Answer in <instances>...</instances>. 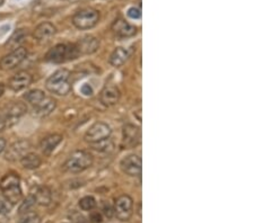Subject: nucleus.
Masks as SVG:
<instances>
[{
    "label": "nucleus",
    "instance_id": "f03ea898",
    "mask_svg": "<svg viewBox=\"0 0 254 223\" xmlns=\"http://www.w3.org/2000/svg\"><path fill=\"white\" fill-rule=\"evenodd\" d=\"M45 87L50 93L58 96H66L71 90L70 71L67 69H59L52 74L45 82Z\"/></svg>",
    "mask_w": 254,
    "mask_h": 223
},
{
    "label": "nucleus",
    "instance_id": "c756f323",
    "mask_svg": "<svg viewBox=\"0 0 254 223\" xmlns=\"http://www.w3.org/2000/svg\"><path fill=\"white\" fill-rule=\"evenodd\" d=\"M128 16L133 19H139L141 17V11L138 8H130L128 10Z\"/></svg>",
    "mask_w": 254,
    "mask_h": 223
},
{
    "label": "nucleus",
    "instance_id": "0eeeda50",
    "mask_svg": "<svg viewBox=\"0 0 254 223\" xmlns=\"http://www.w3.org/2000/svg\"><path fill=\"white\" fill-rule=\"evenodd\" d=\"M114 215L120 221H128L133 213V201L129 195H121L114 202Z\"/></svg>",
    "mask_w": 254,
    "mask_h": 223
},
{
    "label": "nucleus",
    "instance_id": "9b49d317",
    "mask_svg": "<svg viewBox=\"0 0 254 223\" xmlns=\"http://www.w3.org/2000/svg\"><path fill=\"white\" fill-rule=\"evenodd\" d=\"M122 134H123L122 144L125 148L127 149L134 148L136 145L140 143L141 132L138 126L133 124H127L123 126Z\"/></svg>",
    "mask_w": 254,
    "mask_h": 223
},
{
    "label": "nucleus",
    "instance_id": "7ed1b4c3",
    "mask_svg": "<svg viewBox=\"0 0 254 223\" xmlns=\"http://www.w3.org/2000/svg\"><path fill=\"white\" fill-rule=\"evenodd\" d=\"M93 156L90 152L84 150H76L64 163V169L71 174H78L90 168L93 165Z\"/></svg>",
    "mask_w": 254,
    "mask_h": 223
},
{
    "label": "nucleus",
    "instance_id": "1a4fd4ad",
    "mask_svg": "<svg viewBox=\"0 0 254 223\" xmlns=\"http://www.w3.org/2000/svg\"><path fill=\"white\" fill-rule=\"evenodd\" d=\"M31 149V142L29 140H19L10 144L6 150L5 158L10 163L21 161L25 155H28Z\"/></svg>",
    "mask_w": 254,
    "mask_h": 223
},
{
    "label": "nucleus",
    "instance_id": "bb28decb",
    "mask_svg": "<svg viewBox=\"0 0 254 223\" xmlns=\"http://www.w3.org/2000/svg\"><path fill=\"white\" fill-rule=\"evenodd\" d=\"M35 204L36 203H35V199H34V196L31 194L29 197L22 203L21 207H19V214L26 213V212H29V211H33V207Z\"/></svg>",
    "mask_w": 254,
    "mask_h": 223
},
{
    "label": "nucleus",
    "instance_id": "ddd939ff",
    "mask_svg": "<svg viewBox=\"0 0 254 223\" xmlns=\"http://www.w3.org/2000/svg\"><path fill=\"white\" fill-rule=\"evenodd\" d=\"M57 33L56 26L49 22H43L34 29L33 36L38 42H47Z\"/></svg>",
    "mask_w": 254,
    "mask_h": 223
},
{
    "label": "nucleus",
    "instance_id": "412c9836",
    "mask_svg": "<svg viewBox=\"0 0 254 223\" xmlns=\"http://www.w3.org/2000/svg\"><path fill=\"white\" fill-rule=\"evenodd\" d=\"M34 196V199H35V203L38 205L47 206L52 201V194L51 191L49 190L48 187L45 186H40L35 190V193L32 194Z\"/></svg>",
    "mask_w": 254,
    "mask_h": 223
},
{
    "label": "nucleus",
    "instance_id": "f704fd0d",
    "mask_svg": "<svg viewBox=\"0 0 254 223\" xmlns=\"http://www.w3.org/2000/svg\"><path fill=\"white\" fill-rule=\"evenodd\" d=\"M3 1H5V0H0V6H1V5H2V3H3Z\"/></svg>",
    "mask_w": 254,
    "mask_h": 223
},
{
    "label": "nucleus",
    "instance_id": "c85d7f7f",
    "mask_svg": "<svg viewBox=\"0 0 254 223\" xmlns=\"http://www.w3.org/2000/svg\"><path fill=\"white\" fill-rule=\"evenodd\" d=\"M103 213L105 217L107 218H112L114 215V210H113V206H111L109 203H105V204L103 205Z\"/></svg>",
    "mask_w": 254,
    "mask_h": 223
},
{
    "label": "nucleus",
    "instance_id": "aec40b11",
    "mask_svg": "<svg viewBox=\"0 0 254 223\" xmlns=\"http://www.w3.org/2000/svg\"><path fill=\"white\" fill-rule=\"evenodd\" d=\"M131 56V52L129 51L128 49L125 48H117L112 52V55L110 56V63L115 68L121 67V65L125 64L128 59Z\"/></svg>",
    "mask_w": 254,
    "mask_h": 223
},
{
    "label": "nucleus",
    "instance_id": "4468645a",
    "mask_svg": "<svg viewBox=\"0 0 254 223\" xmlns=\"http://www.w3.org/2000/svg\"><path fill=\"white\" fill-rule=\"evenodd\" d=\"M120 90L113 84H107L99 94V99L105 106H113L120 101Z\"/></svg>",
    "mask_w": 254,
    "mask_h": 223
},
{
    "label": "nucleus",
    "instance_id": "473e14b6",
    "mask_svg": "<svg viewBox=\"0 0 254 223\" xmlns=\"http://www.w3.org/2000/svg\"><path fill=\"white\" fill-rule=\"evenodd\" d=\"M6 126V122H5V118H3L1 115H0V132L3 130V128Z\"/></svg>",
    "mask_w": 254,
    "mask_h": 223
},
{
    "label": "nucleus",
    "instance_id": "5701e85b",
    "mask_svg": "<svg viewBox=\"0 0 254 223\" xmlns=\"http://www.w3.org/2000/svg\"><path fill=\"white\" fill-rule=\"evenodd\" d=\"M44 97H45V94L40 89L31 90L24 96V98L26 99V101H28L31 105H33V106L37 105V104L40 103Z\"/></svg>",
    "mask_w": 254,
    "mask_h": 223
},
{
    "label": "nucleus",
    "instance_id": "20e7f679",
    "mask_svg": "<svg viewBox=\"0 0 254 223\" xmlns=\"http://www.w3.org/2000/svg\"><path fill=\"white\" fill-rule=\"evenodd\" d=\"M80 55L76 45L58 44L52 48L45 56V60L51 63H63L69 60H74Z\"/></svg>",
    "mask_w": 254,
    "mask_h": 223
},
{
    "label": "nucleus",
    "instance_id": "39448f33",
    "mask_svg": "<svg viewBox=\"0 0 254 223\" xmlns=\"http://www.w3.org/2000/svg\"><path fill=\"white\" fill-rule=\"evenodd\" d=\"M99 21V13L93 8L79 10L72 17V24L78 29L93 28Z\"/></svg>",
    "mask_w": 254,
    "mask_h": 223
},
{
    "label": "nucleus",
    "instance_id": "423d86ee",
    "mask_svg": "<svg viewBox=\"0 0 254 223\" xmlns=\"http://www.w3.org/2000/svg\"><path fill=\"white\" fill-rule=\"evenodd\" d=\"M111 132H112V130H111V128L106 123L96 122L95 124L92 125L90 130L87 131L84 139L90 144H94L97 143V142L109 139Z\"/></svg>",
    "mask_w": 254,
    "mask_h": 223
},
{
    "label": "nucleus",
    "instance_id": "dca6fc26",
    "mask_svg": "<svg viewBox=\"0 0 254 223\" xmlns=\"http://www.w3.org/2000/svg\"><path fill=\"white\" fill-rule=\"evenodd\" d=\"M112 29L117 34V36L122 38L131 37L136 35L137 33V28H134L133 25L127 23L125 19H118V21H115L112 25Z\"/></svg>",
    "mask_w": 254,
    "mask_h": 223
},
{
    "label": "nucleus",
    "instance_id": "4be33fe9",
    "mask_svg": "<svg viewBox=\"0 0 254 223\" xmlns=\"http://www.w3.org/2000/svg\"><path fill=\"white\" fill-rule=\"evenodd\" d=\"M21 163H22V166L25 169H29V170H34V169H37L41 166L42 159L40 156L36 155V153L29 152L28 155H25L21 159Z\"/></svg>",
    "mask_w": 254,
    "mask_h": 223
},
{
    "label": "nucleus",
    "instance_id": "cd10ccee",
    "mask_svg": "<svg viewBox=\"0 0 254 223\" xmlns=\"http://www.w3.org/2000/svg\"><path fill=\"white\" fill-rule=\"evenodd\" d=\"M71 222L72 223H88V220L84 217V215L75 212L71 214Z\"/></svg>",
    "mask_w": 254,
    "mask_h": 223
},
{
    "label": "nucleus",
    "instance_id": "6e6552de",
    "mask_svg": "<svg viewBox=\"0 0 254 223\" xmlns=\"http://www.w3.org/2000/svg\"><path fill=\"white\" fill-rule=\"evenodd\" d=\"M26 56H28V50L25 48L19 47L13 50V51L0 60V69L5 71L13 70V69L16 68L17 65L24 61Z\"/></svg>",
    "mask_w": 254,
    "mask_h": 223
},
{
    "label": "nucleus",
    "instance_id": "a211bd4d",
    "mask_svg": "<svg viewBox=\"0 0 254 223\" xmlns=\"http://www.w3.org/2000/svg\"><path fill=\"white\" fill-rule=\"evenodd\" d=\"M77 49L80 55H92L97 51L99 47V41L94 36H86L82 38L78 42V44H76Z\"/></svg>",
    "mask_w": 254,
    "mask_h": 223
},
{
    "label": "nucleus",
    "instance_id": "6ab92c4d",
    "mask_svg": "<svg viewBox=\"0 0 254 223\" xmlns=\"http://www.w3.org/2000/svg\"><path fill=\"white\" fill-rule=\"evenodd\" d=\"M61 141H63V136L57 133L50 134V136L43 138L40 143L42 152H43L44 155H50V153H52L53 150L60 144Z\"/></svg>",
    "mask_w": 254,
    "mask_h": 223
},
{
    "label": "nucleus",
    "instance_id": "2eb2a0df",
    "mask_svg": "<svg viewBox=\"0 0 254 223\" xmlns=\"http://www.w3.org/2000/svg\"><path fill=\"white\" fill-rule=\"evenodd\" d=\"M33 112L34 115L37 117H47L50 114L52 113L53 111L56 110L57 107V102L56 99H53L52 97H45L42 99V101L37 104V105L33 106Z\"/></svg>",
    "mask_w": 254,
    "mask_h": 223
},
{
    "label": "nucleus",
    "instance_id": "c9c22d12",
    "mask_svg": "<svg viewBox=\"0 0 254 223\" xmlns=\"http://www.w3.org/2000/svg\"><path fill=\"white\" fill-rule=\"evenodd\" d=\"M0 223H2V222H0Z\"/></svg>",
    "mask_w": 254,
    "mask_h": 223
},
{
    "label": "nucleus",
    "instance_id": "f8f14e48",
    "mask_svg": "<svg viewBox=\"0 0 254 223\" xmlns=\"http://www.w3.org/2000/svg\"><path fill=\"white\" fill-rule=\"evenodd\" d=\"M32 76L26 71H19L14 77H11L8 86L11 90L21 91L28 88L32 84Z\"/></svg>",
    "mask_w": 254,
    "mask_h": 223
},
{
    "label": "nucleus",
    "instance_id": "72a5a7b5",
    "mask_svg": "<svg viewBox=\"0 0 254 223\" xmlns=\"http://www.w3.org/2000/svg\"><path fill=\"white\" fill-rule=\"evenodd\" d=\"M3 93H5V84L0 83V97L3 95Z\"/></svg>",
    "mask_w": 254,
    "mask_h": 223
},
{
    "label": "nucleus",
    "instance_id": "2f4dec72",
    "mask_svg": "<svg viewBox=\"0 0 254 223\" xmlns=\"http://www.w3.org/2000/svg\"><path fill=\"white\" fill-rule=\"evenodd\" d=\"M6 149V140L3 138H0V155L5 151Z\"/></svg>",
    "mask_w": 254,
    "mask_h": 223
},
{
    "label": "nucleus",
    "instance_id": "b1692460",
    "mask_svg": "<svg viewBox=\"0 0 254 223\" xmlns=\"http://www.w3.org/2000/svg\"><path fill=\"white\" fill-rule=\"evenodd\" d=\"M25 36H26V34L24 32V29H18L13 34V36L10 37V40L8 41L7 45H8V47H10L13 50L17 49V48H19V44L24 41Z\"/></svg>",
    "mask_w": 254,
    "mask_h": 223
},
{
    "label": "nucleus",
    "instance_id": "393cba45",
    "mask_svg": "<svg viewBox=\"0 0 254 223\" xmlns=\"http://www.w3.org/2000/svg\"><path fill=\"white\" fill-rule=\"evenodd\" d=\"M96 206V199L93 196H85L79 201V207L83 211H92Z\"/></svg>",
    "mask_w": 254,
    "mask_h": 223
},
{
    "label": "nucleus",
    "instance_id": "7c9ffc66",
    "mask_svg": "<svg viewBox=\"0 0 254 223\" xmlns=\"http://www.w3.org/2000/svg\"><path fill=\"white\" fill-rule=\"evenodd\" d=\"M91 221L94 222V223H99L102 222V217L99 213H93L91 215Z\"/></svg>",
    "mask_w": 254,
    "mask_h": 223
},
{
    "label": "nucleus",
    "instance_id": "f257e3e1",
    "mask_svg": "<svg viewBox=\"0 0 254 223\" xmlns=\"http://www.w3.org/2000/svg\"><path fill=\"white\" fill-rule=\"evenodd\" d=\"M0 191H1L3 198L10 205L17 204L22 201L23 192L21 188V178L17 174L9 172L2 177L0 180Z\"/></svg>",
    "mask_w": 254,
    "mask_h": 223
},
{
    "label": "nucleus",
    "instance_id": "f3484780",
    "mask_svg": "<svg viewBox=\"0 0 254 223\" xmlns=\"http://www.w3.org/2000/svg\"><path fill=\"white\" fill-rule=\"evenodd\" d=\"M26 112H28V106L22 102H14L8 106L6 112V125L9 122H16L19 117H22Z\"/></svg>",
    "mask_w": 254,
    "mask_h": 223
},
{
    "label": "nucleus",
    "instance_id": "9d476101",
    "mask_svg": "<svg viewBox=\"0 0 254 223\" xmlns=\"http://www.w3.org/2000/svg\"><path fill=\"white\" fill-rule=\"evenodd\" d=\"M120 167L126 175L131 177H138L141 175L142 163L139 156L129 155L121 160Z\"/></svg>",
    "mask_w": 254,
    "mask_h": 223
},
{
    "label": "nucleus",
    "instance_id": "a878e982",
    "mask_svg": "<svg viewBox=\"0 0 254 223\" xmlns=\"http://www.w3.org/2000/svg\"><path fill=\"white\" fill-rule=\"evenodd\" d=\"M41 219L38 215L33 212V211H29V212L21 214V219H19L18 223H40Z\"/></svg>",
    "mask_w": 254,
    "mask_h": 223
}]
</instances>
